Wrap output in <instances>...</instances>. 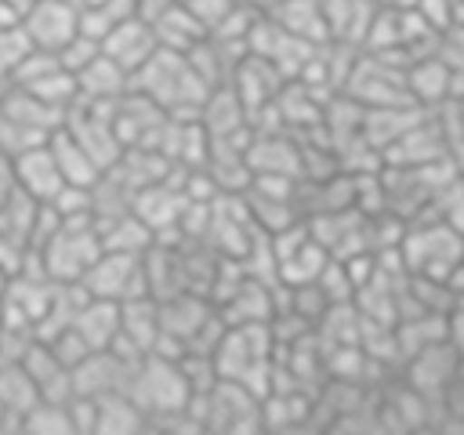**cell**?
<instances>
[{
  "label": "cell",
  "mask_w": 464,
  "mask_h": 435,
  "mask_svg": "<svg viewBox=\"0 0 464 435\" xmlns=\"http://www.w3.org/2000/svg\"><path fill=\"white\" fill-rule=\"evenodd\" d=\"M130 83L138 87V94L156 102L174 120L181 116V109H203L207 94L214 91L196 72V65L185 51H167V47H156V54L130 76Z\"/></svg>",
  "instance_id": "cell-1"
},
{
  "label": "cell",
  "mask_w": 464,
  "mask_h": 435,
  "mask_svg": "<svg viewBox=\"0 0 464 435\" xmlns=\"http://www.w3.org/2000/svg\"><path fill=\"white\" fill-rule=\"evenodd\" d=\"M80 286L87 290V297H105V301H127V297L149 294L145 261H141V254L102 250L94 257V265L83 272Z\"/></svg>",
  "instance_id": "cell-2"
},
{
  "label": "cell",
  "mask_w": 464,
  "mask_h": 435,
  "mask_svg": "<svg viewBox=\"0 0 464 435\" xmlns=\"http://www.w3.org/2000/svg\"><path fill=\"white\" fill-rule=\"evenodd\" d=\"M22 25H25V33H29L36 51L58 54L80 33V11L69 0H36L22 14Z\"/></svg>",
  "instance_id": "cell-3"
},
{
  "label": "cell",
  "mask_w": 464,
  "mask_h": 435,
  "mask_svg": "<svg viewBox=\"0 0 464 435\" xmlns=\"http://www.w3.org/2000/svg\"><path fill=\"white\" fill-rule=\"evenodd\" d=\"M11 167H14L18 188H22L25 196L40 199V203H47V199L65 185V178H62V170H58V160H54V152H51V141H40V145H33V149L11 156Z\"/></svg>",
  "instance_id": "cell-4"
},
{
  "label": "cell",
  "mask_w": 464,
  "mask_h": 435,
  "mask_svg": "<svg viewBox=\"0 0 464 435\" xmlns=\"http://www.w3.org/2000/svg\"><path fill=\"white\" fill-rule=\"evenodd\" d=\"M156 47H160V40H156L152 25H149L145 18H138V14H130L127 22H120V25L102 40V51H105L120 69H127L130 76L156 54Z\"/></svg>",
  "instance_id": "cell-5"
},
{
  "label": "cell",
  "mask_w": 464,
  "mask_h": 435,
  "mask_svg": "<svg viewBox=\"0 0 464 435\" xmlns=\"http://www.w3.org/2000/svg\"><path fill=\"white\" fill-rule=\"evenodd\" d=\"M72 330L87 341L91 352L112 348L120 337V301H105V297H83V304L72 315Z\"/></svg>",
  "instance_id": "cell-6"
},
{
  "label": "cell",
  "mask_w": 464,
  "mask_h": 435,
  "mask_svg": "<svg viewBox=\"0 0 464 435\" xmlns=\"http://www.w3.org/2000/svg\"><path fill=\"white\" fill-rule=\"evenodd\" d=\"M127 80H130V72L120 69L105 51H102L98 58H91V62L76 72L80 98H91V102H116V98H123Z\"/></svg>",
  "instance_id": "cell-7"
},
{
  "label": "cell",
  "mask_w": 464,
  "mask_h": 435,
  "mask_svg": "<svg viewBox=\"0 0 464 435\" xmlns=\"http://www.w3.org/2000/svg\"><path fill=\"white\" fill-rule=\"evenodd\" d=\"M149 417L141 413V406L127 395V392H109L98 399V420L94 431H134L141 428Z\"/></svg>",
  "instance_id": "cell-8"
},
{
  "label": "cell",
  "mask_w": 464,
  "mask_h": 435,
  "mask_svg": "<svg viewBox=\"0 0 464 435\" xmlns=\"http://www.w3.org/2000/svg\"><path fill=\"white\" fill-rule=\"evenodd\" d=\"M33 51H36V47H33V40H29V33H25L22 22L0 25V80H11L14 69H18Z\"/></svg>",
  "instance_id": "cell-9"
},
{
  "label": "cell",
  "mask_w": 464,
  "mask_h": 435,
  "mask_svg": "<svg viewBox=\"0 0 464 435\" xmlns=\"http://www.w3.org/2000/svg\"><path fill=\"white\" fill-rule=\"evenodd\" d=\"M381 4H384L388 11H413L420 0H381Z\"/></svg>",
  "instance_id": "cell-10"
}]
</instances>
